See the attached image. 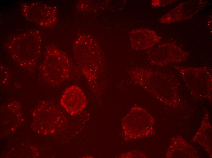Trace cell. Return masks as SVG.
Returning <instances> with one entry per match:
<instances>
[{"instance_id": "obj_1", "label": "cell", "mask_w": 212, "mask_h": 158, "mask_svg": "<svg viewBox=\"0 0 212 158\" xmlns=\"http://www.w3.org/2000/svg\"><path fill=\"white\" fill-rule=\"evenodd\" d=\"M71 61L64 52L54 46H48L39 68L44 81L52 86H59L69 79L72 72Z\"/></svg>"}, {"instance_id": "obj_2", "label": "cell", "mask_w": 212, "mask_h": 158, "mask_svg": "<svg viewBox=\"0 0 212 158\" xmlns=\"http://www.w3.org/2000/svg\"><path fill=\"white\" fill-rule=\"evenodd\" d=\"M77 43L74 47L77 65L92 90L96 89L102 64L100 48L94 42Z\"/></svg>"}, {"instance_id": "obj_3", "label": "cell", "mask_w": 212, "mask_h": 158, "mask_svg": "<svg viewBox=\"0 0 212 158\" xmlns=\"http://www.w3.org/2000/svg\"><path fill=\"white\" fill-rule=\"evenodd\" d=\"M33 121L31 128L38 134L49 135L56 131L63 122V114L52 102L43 101L32 112Z\"/></svg>"}, {"instance_id": "obj_4", "label": "cell", "mask_w": 212, "mask_h": 158, "mask_svg": "<svg viewBox=\"0 0 212 158\" xmlns=\"http://www.w3.org/2000/svg\"><path fill=\"white\" fill-rule=\"evenodd\" d=\"M41 40H13L8 45L9 53L19 66L32 69L36 64L41 53Z\"/></svg>"}, {"instance_id": "obj_5", "label": "cell", "mask_w": 212, "mask_h": 158, "mask_svg": "<svg viewBox=\"0 0 212 158\" xmlns=\"http://www.w3.org/2000/svg\"><path fill=\"white\" fill-rule=\"evenodd\" d=\"M177 45L172 43L159 45L147 52L150 63L158 66H164L170 63L184 61L188 55Z\"/></svg>"}, {"instance_id": "obj_6", "label": "cell", "mask_w": 212, "mask_h": 158, "mask_svg": "<svg viewBox=\"0 0 212 158\" xmlns=\"http://www.w3.org/2000/svg\"><path fill=\"white\" fill-rule=\"evenodd\" d=\"M60 103L67 112L73 115L81 113L86 107L87 98L80 87L76 85H72L63 92Z\"/></svg>"}, {"instance_id": "obj_7", "label": "cell", "mask_w": 212, "mask_h": 158, "mask_svg": "<svg viewBox=\"0 0 212 158\" xmlns=\"http://www.w3.org/2000/svg\"><path fill=\"white\" fill-rule=\"evenodd\" d=\"M199 1H191L181 3L161 17L160 22L166 24L190 19L203 6Z\"/></svg>"}, {"instance_id": "obj_8", "label": "cell", "mask_w": 212, "mask_h": 158, "mask_svg": "<svg viewBox=\"0 0 212 158\" xmlns=\"http://www.w3.org/2000/svg\"><path fill=\"white\" fill-rule=\"evenodd\" d=\"M161 39V37L155 31L148 29H134L129 34L131 48L137 51L151 48Z\"/></svg>"}, {"instance_id": "obj_9", "label": "cell", "mask_w": 212, "mask_h": 158, "mask_svg": "<svg viewBox=\"0 0 212 158\" xmlns=\"http://www.w3.org/2000/svg\"><path fill=\"white\" fill-rule=\"evenodd\" d=\"M0 67V82L1 84H5L9 79V72L8 69L4 66H2Z\"/></svg>"}, {"instance_id": "obj_10", "label": "cell", "mask_w": 212, "mask_h": 158, "mask_svg": "<svg viewBox=\"0 0 212 158\" xmlns=\"http://www.w3.org/2000/svg\"><path fill=\"white\" fill-rule=\"evenodd\" d=\"M172 1H160V0H153L152 2V5L153 6L159 7L164 5L169 4V3L172 2Z\"/></svg>"}]
</instances>
